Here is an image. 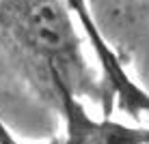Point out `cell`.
<instances>
[{"label":"cell","instance_id":"obj_1","mask_svg":"<svg viewBox=\"0 0 149 144\" xmlns=\"http://www.w3.org/2000/svg\"><path fill=\"white\" fill-rule=\"evenodd\" d=\"M0 43L28 80L43 82L41 92L52 99L56 107L58 95L54 84H61L76 99H89L100 105L104 118H108L110 107L104 80L84 56V45L67 2H0Z\"/></svg>","mask_w":149,"mask_h":144},{"label":"cell","instance_id":"obj_2","mask_svg":"<svg viewBox=\"0 0 149 144\" xmlns=\"http://www.w3.org/2000/svg\"><path fill=\"white\" fill-rule=\"evenodd\" d=\"M65 133L50 144H149V127H130L112 118H93L84 103L61 84H54Z\"/></svg>","mask_w":149,"mask_h":144},{"label":"cell","instance_id":"obj_3","mask_svg":"<svg viewBox=\"0 0 149 144\" xmlns=\"http://www.w3.org/2000/svg\"><path fill=\"white\" fill-rule=\"evenodd\" d=\"M67 7H69L71 15H76V17L80 19V24H82V28H84L91 45H93L97 58H100V65H102L100 73H102V80H104L108 107L112 110V103L119 101L121 110L127 112L132 118H138L141 114L149 112V95L143 92L138 86H134V82L125 75L119 58H117V56L112 54V50L106 45L100 28L95 26L93 17L89 15V4L80 2V0H71V2H67Z\"/></svg>","mask_w":149,"mask_h":144},{"label":"cell","instance_id":"obj_4","mask_svg":"<svg viewBox=\"0 0 149 144\" xmlns=\"http://www.w3.org/2000/svg\"><path fill=\"white\" fill-rule=\"evenodd\" d=\"M0 144H19V142L11 136V131L4 127V123H2V121H0Z\"/></svg>","mask_w":149,"mask_h":144}]
</instances>
